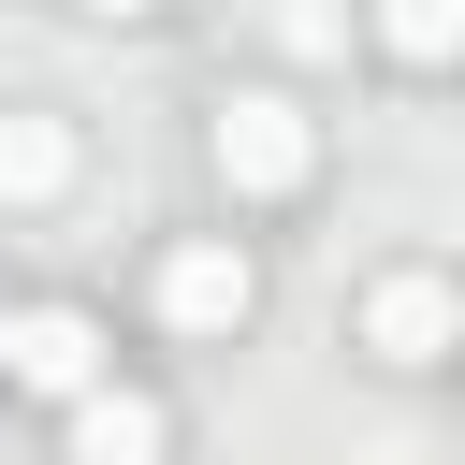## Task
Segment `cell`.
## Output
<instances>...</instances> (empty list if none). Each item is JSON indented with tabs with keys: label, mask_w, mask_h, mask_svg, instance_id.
<instances>
[{
	"label": "cell",
	"mask_w": 465,
	"mask_h": 465,
	"mask_svg": "<svg viewBox=\"0 0 465 465\" xmlns=\"http://www.w3.org/2000/svg\"><path fill=\"white\" fill-rule=\"evenodd\" d=\"M203 145H218V189H232V203H291V189L320 174V116H305L291 87H232Z\"/></svg>",
	"instance_id": "6da1fadb"
},
{
	"label": "cell",
	"mask_w": 465,
	"mask_h": 465,
	"mask_svg": "<svg viewBox=\"0 0 465 465\" xmlns=\"http://www.w3.org/2000/svg\"><path fill=\"white\" fill-rule=\"evenodd\" d=\"M73 189V131L58 116H0V203H58Z\"/></svg>",
	"instance_id": "8992f818"
},
{
	"label": "cell",
	"mask_w": 465,
	"mask_h": 465,
	"mask_svg": "<svg viewBox=\"0 0 465 465\" xmlns=\"http://www.w3.org/2000/svg\"><path fill=\"white\" fill-rule=\"evenodd\" d=\"M174 450V421H160V392H131V378H102L87 407H73V465H160Z\"/></svg>",
	"instance_id": "5b68a950"
},
{
	"label": "cell",
	"mask_w": 465,
	"mask_h": 465,
	"mask_svg": "<svg viewBox=\"0 0 465 465\" xmlns=\"http://www.w3.org/2000/svg\"><path fill=\"white\" fill-rule=\"evenodd\" d=\"M160 320H174V334H247V320H262V262H247L232 232H174V247H160Z\"/></svg>",
	"instance_id": "7a4b0ae2"
},
{
	"label": "cell",
	"mask_w": 465,
	"mask_h": 465,
	"mask_svg": "<svg viewBox=\"0 0 465 465\" xmlns=\"http://www.w3.org/2000/svg\"><path fill=\"white\" fill-rule=\"evenodd\" d=\"M73 15H160V0H73Z\"/></svg>",
	"instance_id": "ba28073f"
},
{
	"label": "cell",
	"mask_w": 465,
	"mask_h": 465,
	"mask_svg": "<svg viewBox=\"0 0 465 465\" xmlns=\"http://www.w3.org/2000/svg\"><path fill=\"white\" fill-rule=\"evenodd\" d=\"M349 334H363L378 363H450V349H465V291H450V276H421V262H392V276L363 291V320H349Z\"/></svg>",
	"instance_id": "3957f363"
},
{
	"label": "cell",
	"mask_w": 465,
	"mask_h": 465,
	"mask_svg": "<svg viewBox=\"0 0 465 465\" xmlns=\"http://www.w3.org/2000/svg\"><path fill=\"white\" fill-rule=\"evenodd\" d=\"M378 44H392L407 73H450V58H465V0H378Z\"/></svg>",
	"instance_id": "52a82bcc"
},
{
	"label": "cell",
	"mask_w": 465,
	"mask_h": 465,
	"mask_svg": "<svg viewBox=\"0 0 465 465\" xmlns=\"http://www.w3.org/2000/svg\"><path fill=\"white\" fill-rule=\"evenodd\" d=\"M0 378H15V305H0Z\"/></svg>",
	"instance_id": "9c48e42d"
},
{
	"label": "cell",
	"mask_w": 465,
	"mask_h": 465,
	"mask_svg": "<svg viewBox=\"0 0 465 465\" xmlns=\"http://www.w3.org/2000/svg\"><path fill=\"white\" fill-rule=\"evenodd\" d=\"M15 378H29L44 407H87V392H102V320H87V305H29V320H15Z\"/></svg>",
	"instance_id": "277c9868"
}]
</instances>
